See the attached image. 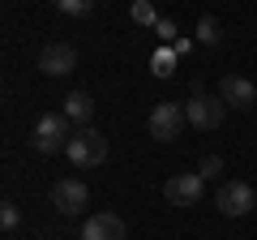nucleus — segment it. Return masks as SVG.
I'll return each mask as SVG.
<instances>
[{
    "label": "nucleus",
    "mask_w": 257,
    "mask_h": 240,
    "mask_svg": "<svg viewBox=\"0 0 257 240\" xmlns=\"http://www.w3.org/2000/svg\"><path fill=\"white\" fill-rule=\"evenodd\" d=\"M146 125H150V138H159V142H176V138H180V129L189 125V116H184L180 103H155Z\"/></svg>",
    "instance_id": "423d86ee"
},
{
    "label": "nucleus",
    "mask_w": 257,
    "mask_h": 240,
    "mask_svg": "<svg viewBox=\"0 0 257 240\" xmlns=\"http://www.w3.org/2000/svg\"><path fill=\"white\" fill-rule=\"evenodd\" d=\"M197 43H206V47H219L223 43V26H219V18H197Z\"/></svg>",
    "instance_id": "ddd939ff"
},
{
    "label": "nucleus",
    "mask_w": 257,
    "mask_h": 240,
    "mask_svg": "<svg viewBox=\"0 0 257 240\" xmlns=\"http://www.w3.org/2000/svg\"><path fill=\"white\" fill-rule=\"evenodd\" d=\"M18 223H22V210H18L13 202H5V206H0V227H5V231H13Z\"/></svg>",
    "instance_id": "f3484780"
},
{
    "label": "nucleus",
    "mask_w": 257,
    "mask_h": 240,
    "mask_svg": "<svg viewBox=\"0 0 257 240\" xmlns=\"http://www.w3.org/2000/svg\"><path fill=\"white\" fill-rule=\"evenodd\" d=\"M73 133L77 129H73V120L64 116V111H43V116L35 120V138H30V146H35L39 155H60Z\"/></svg>",
    "instance_id": "f257e3e1"
},
{
    "label": "nucleus",
    "mask_w": 257,
    "mask_h": 240,
    "mask_svg": "<svg viewBox=\"0 0 257 240\" xmlns=\"http://www.w3.org/2000/svg\"><path fill=\"white\" fill-rule=\"evenodd\" d=\"M56 9L64 18H86V13H94V0H56Z\"/></svg>",
    "instance_id": "2eb2a0df"
},
{
    "label": "nucleus",
    "mask_w": 257,
    "mask_h": 240,
    "mask_svg": "<svg viewBox=\"0 0 257 240\" xmlns=\"http://www.w3.org/2000/svg\"><path fill=\"white\" fill-rule=\"evenodd\" d=\"M155 35L163 39V47H172L176 39H180V30H176V22H172V18H163V22H159V26H155Z\"/></svg>",
    "instance_id": "a211bd4d"
},
{
    "label": "nucleus",
    "mask_w": 257,
    "mask_h": 240,
    "mask_svg": "<svg viewBox=\"0 0 257 240\" xmlns=\"http://www.w3.org/2000/svg\"><path fill=\"white\" fill-rule=\"evenodd\" d=\"M52 206L60 214H69V219L82 214L86 206H90V189H86V180H82V176H64V180H56V185H52Z\"/></svg>",
    "instance_id": "20e7f679"
},
{
    "label": "nucleus",
    "mask_w": 257,
    "mask_h": 240,
    "mask_svg": "<svg viewBox=\"0 0 257 240\" xmlns=\"http://www.w3.org/2000/svg\"><path fill=\"white\" fill-rule=\"evenodd\" d=\"M133 22H138V26H159V9L155 5H150V0H138V5H133Z\"/></svg>",
    "instance_id": "4468645a"
},
{
    "label": "nucleus",
    "mask_w": 257,
    "mask_h": 240,
    "mask_svg": "<svg viewBox=\"0 0 257 240\" xmlns=\"http://www.w3.org/2000/svg\"><path fill=\"white\" fill-rule=\"evenodd\" d=\"M219 99L227 103V107L244 111V107H253V103H257V86L248 82L244 73H227V77L219 82Z\"/></svg>",
    "instance_id": "6e6552de"
},
{
    "label": "nucleus",
    "mask_w": 257,
    "mask_h": 240,
    "mask_svg": "<svg viewBox=\"0 0 257 240\" xmlns=\"http://www.w3.org/2000/svg\"><path fill=\"white\" fill-rule=\"evenodd\" d=\"M184 116H189L193 129H219L223 116H227V103L219 94H206V90H193V99L184 103Z\"/></svg>",
    "instance_id": "7ed1b4c3"
},
{
    "label": "nucleus",
    "mask_w": 257,
    "mask_h": 240,
    "mask_svg": "<svg viewBox=\"0 0 257 240\" xmlns=\"http://www.w3.org/2000/svg\"><path fill=\"white\" fill-rule=\"evenodd\" d=\"M82 240H124V219L111 210H99L82 223Z\"/></svg>",
    "instance_id": "9d476101"
},
{
    "label": "nucleus",
    "mask_w": 257,
    "mask_h": 240,
    "mask_svg": "<svg viewBox=\"0 0 257 240\" xmlns=\"http://www.w3.org/2000/svg\"><path fill=\"white\" fill-rule=\"evenodd\" d=\"M60 111H64L69 120H73L77 129H90V116H94V99H90L86 90H69V94H64V103H60Z\"/></svg>",
    "instance_id": "9b49d317"
},
{
    "label": "nucleus",
    "mask_w": 257,
    "mask_h": 240,
    "mask_svg": "<svg viewBox=\"0 0 257 240\" xmlns=\"http://www.w3.org/2000/svg\"><path fill=\"white\" fill-rule=\"evenodd\" d=\"M64 155H69L73 167L90 172V167H99L103 159H107V138H103L99 129H77L73 138H69V146H64Z\"/></svg>",
    "instance_id": "f03ea898"
},
{
    "label": "nucleus",
    "mask_w": 257,
    "mask_h": 240,
    "mask_svg": "<svg viewBox=\"0 0 257 240\" xmlns=\"http://www.w3.org/2000/svg\"><path fill=\"white\" fill-rule=\"evenodd\" d=\"M202 193H206V180L197 172H180V176H172V180L163 185V197L172 206H197Z\"/></svg>",
    "instance_id": "0eeeda50"
},
{
    "label": "nucleus",
    "mask_w": 257,
    "mask_h": 240,
    "mask_svg": "<svg viewBox=\"0 0 257 240\" xmlns=\"http://www.w3.org/2000/svg\"><path fill=\"white\" fill-rule=\"evenodd\" d=\"M39 69H43L47 77H69L77 69V52L69 43H47L43 52H39Z\"/></svg>",
    "instance_id": "1a4fd4ad"
},
{
    "label": "nucleus",
    "mask_w": 257,
    "mask_h": 240,
    "mask_svg": "<svg viewBox=\"0 0 257 240\" xmlns=\"http://www.w3.org/2000/svg\"><path fill=\"white\" fill-rule=\"evenodd\" d=\"M197 176H202V180H223V159L219 155H206L202 167H197Z\"/></svg>",
    "instance_id": "dca6fc26"
},
{
    "label": "nucleus",
    "mask_w": 257,
    "mask_h": 240,
    "mask_svg": "<svg viewBox=\"0 0 257 240\" xmlns=\"http://www.w3.org/2000/svg\"><path fill=\"white\" fill-rule=\"evenodd\" d=\"M214 202H219V210L227 214V219H244V214L257 206V193H253V185H248V180H223Z\"/></svg>",
    "instance_id": "39448f33"
},
{
    "label": "nucleus",
    "mask_w": 257,
    "mask_h": 240,
    "mask_svg": "<svg viewBox=\"0 0 257 240\" xmlns=\"http://www.w3.org/2000/svg\"><path fill=\"white\" fill-rule=\"evenodd\" d=\"M176 60H180L176 47H159V52L150 56V73H155V77H172L176 73Z\"/></svg>",
    "instance_id": "f8f14e48"
}]
</instances>
